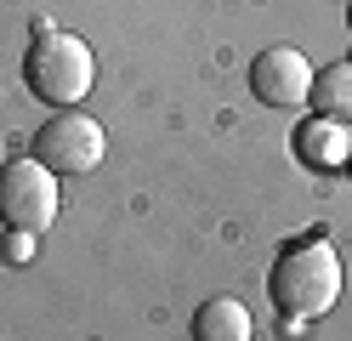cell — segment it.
I'll return each instance as SVG.
<instances>
[{
  "label": "cell",
  "instance_id": "obj_2",
  "mask_svg": "<svg viewBox=\"0 0 352 341\" xmlns=\"http://www.w3.org/2000/svg\"><path fill=\"white\" fill-rule=\"evenodd\" d=\"M23 80L40 103L52 108H74L85 103V91L97 85V57L80 34H63L52 23H34V45L23 57Z\"/></svg>",
  "mask_w": 352,
  "mask_h": 341
},
{
  "label": "cell",
  "instance_id": "obj_8",
  "mask_svg": "<svg viewBox=\"0 0 352 341\" xmlns=\"http://www.w3.org/2000/svg\"><path fill=\"white\" fill-rule=\"evenodd\" d=\"M313 114L318 120H352V57H341V63H329V68H318L313 74Z\"/></svg>",
  "mask_w": 352,
  "mask_h": 341
},
{
  "label": "cell",
  "instance_id": "obj_5",
  "mask_svg": "<svg viewBox=\"0 0 352 341\" xmlns=\"http://www.w3.org/2000/svg\"><path fill=\"white\" fill-rule=\"evenodd\" d=\"M250 91L267 108H301L313 97V63H307L296 45H267L250 63Z\"/></svg>",
  "mask_w": 352,
  "mask_h": 341
},
{
  "label": "cell",
  "instance_id": "obj_6",
  "mask_svg": "<svg viewBox=\"0 0 352 341\" xmlns=\"http://www.w3.org/2000/svg\"><path fill=\"white\" fill-rule=\"evenodd\" d=\"M250 307L233 296H210L205 307H193V341H250Z\"/></svg>",
  "mask_w": 352,
  "mask_h": 341
},
{
  "label": "cell",
  "instance_id": "obj_11",
  "mask_svg": "<svg viewBox=\"0 0 352 341\" xmlns=\"http://www.w3.org/2000/svg\"><path fill=\"white\" fill-rule=\"evenodd\" d=\"M346 29H352V6H346Z\"/></svg>",
  "mask_w": 352,
  "mask_h": 341
},
{
  "label": "cell",
  "instance_id": "obj_10",
  "mask_svg": "<svg viewBox=\"0 0 352 341\" xmlns=\"http://www.w3.org/2000/svg\"><path fill=\"white\" fill-rule=\"evenodd\" d=\"M346 176H352V148H346Z\"/></svg>",
  "mask_w": 352,
  "mask_h": 341
},
{
  "label": "cell",
  "instance_id": "obj_7",
  "mask_svg": "<svg viewBox=\"0 0 352 341\" xmlns=\"http://www.w3.org/2000/svg\"><path fill=\"white\" fill-rule=\"evenodd\" d=\"M346 148H352V136L341 120H301L296 125V159H307V165H346Z\"/></svg>",
  "mask_w": 352,
  "mask_h": 341
},
{
  "label": "cell",
  "instance_id": "obj_4",
  "mask_svg": "<svg viewBox=\"0 0 352 341\" xmlns=\"http://www.w3.org/2000/svg\"><path fill=\"white\" fill-rule=\"evenodd\" d=\"M102 154H108V136H102V125L91 120V114L57 108L52 120L34 131V159H40L46 171H57V176H85V171H97Z\"/></svg>",
  "mask_w": 352,
  "mask_h": 341
},
{
  "label": "cell",
  "instance_id": "obj_3",
  "mask_svg": "<svg viewBox=\"0 0 352 341\" xmlns=\"http://www.w3.org/2000/svg\"><path fill=\"white\" fill-rule=\"evenodd\" d=\"M0 222L12 234H46L57 222V171H46L34 154L0 165Z\"/></svg>",
  "mask_w": 352,
  "mask_h": 341
},
{
  "label": "cell",
  "instance_id": "obj_1",
  "mask_svg": "<svg viewBox=\"0 0 352 341\" xmlns=\"http://www.w3.org/2000/svg\"><path fill=\"white\" fill-rule=\"evenodd\" d=\"M341 279L346 273H341L336 245L324 234H307V239L278 250V262L267 273V296H273V307L290 318V324H301V318H324L341 302Z\"/></svg>",
  "mask_w": 352,
  "mask_h": 341
},
{
  "label": "cell",
  "instance_id": "obj_9",
  "mask_svg": "<svg viewBox=\"0 0 352 341\" xmlns=\"http://www.w3.org/2000/svg\"><path fill=\"white\" fill-rule=\"evenodd\" d=\"M34 245H40L34 234H12V227H6V245H0V256H6L12 267H23V262L34 256Z\"/></svg>",
  "mask_w": 352,
  "mask_h": 341
}]
</instances>
